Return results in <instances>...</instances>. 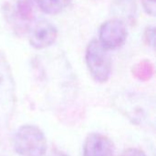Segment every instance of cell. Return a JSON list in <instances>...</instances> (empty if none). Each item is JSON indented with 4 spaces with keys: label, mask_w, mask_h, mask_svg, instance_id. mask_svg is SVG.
Listing matches in <instances>:
<instances>
[{
    "label": "cell",
    "mask_w": 156,
    "mask_h": 156,
    "mask_svg": "<svg viewBox=\"0 0 156 156\" xmlns=\"http://www.w3.org/2000/svg\"><path fill=\"white\" fill-rule=\"evenodd\" d=\"M13 147L20 156H43L47 152V139L34 125H23L13 136Z\"/></svg>",
    "instance_id": "6da1fadb"
},
{
    "label": "cell",
    "mask_w": 156,
    "mask_h": 156,
    "mask_svg": "<svg viewBox=\"0 0 156 156\" xmlns=\"http://www.w3.org/2000/svg\"><path fill=\"white\" fill-rule=\"evenodd\" d=\"M116 106L134 122H145L154 118V101L138 93H124L115 99Z\"/></svg>",
    "instance_id": "7a4b0ae2"
},
{
    "label": "cell",
    "mask_w": 156,
    "mask_h": 156,
    "mask_svg": "<svg viewBox=\"0 0 156 156\" xmlns=\"http://www.w3.org/2000/svg\"><path fill=\"white\" fill-rule=\"evenodd\" d=\"M16 105V84L10 65L0 51V126H6Z\"/></svg>",
    "instance_id": "3957f363"
},
{
    "label": "cell",
    "mask_w": 156,
    "mask_h": 156,
    "mask_svg": "<svg viewBox=\"0 0 156 156\" xmlns=\"http://www.w3.org/2000/svg\"><path fill=\"white\" fill-rule=\"evenodd\" d=\"M85 62L92 78L97 83H106L112 74V60L98 40H92L86 48Z\"/></svg>",
    "instance_id": "277c9868"
},
{
    "label": "cell",
    "mask_w": 156,
    "mask_h": 156,
    "mask_svg": "<svg viewBox=\"0 0 156 156\" xmlns=\"http://www.w3.org/2000/svg\"><path fill=\"white\" fill-rule=\"evenodd\" d=\"M128 36L126 23L120 18L109 19L101 24L99 30V41L107 50L121 48Z\"/></svg>",
    "instance_id": "5b68a950"
},
{
    "label": "cell",
    "mask_w": 156,
    "mask_h": 156,
    "mask_svg": "<svg viewBox=\"0 0 156 156\" xmlns=\"http://www.w3.org/2000/svg\"><path fill=\"white\" fill-rule=\"evenodd\" d=\"M57 37V28L48 20L42 18L32 24L28 34V40L34 49L43 50L51 46Z\"/></svg>",
    "instance_id": "8992f818"
},
{
    "label": "cell",
    "mask_w": 156,
    "mask_h": 156,
    "mask_svg": "<svg viewBox=\"0 0 156 156\" xmlns=\"http://www.w3.org/2000/svg\"><path fill=\"white\" fill-rule=\"evenodd\" d=\"M114 147L112 142L101 133H90L87 136L83 156H113Z\"/></svg>",
    "instance_id": "52a82bcc"
},
{
    "label": "cell",
    "mask_w": 156,
    "mask_h": 156,
    "mask_svg": "<svg viewBox=\"0 0 156 156\" xmlns=\"http://www.w3.org/2000/svg\"><path fill=\"white\" fill-rule=\"evenodd\" d=\"M40 10L47 15H58L62 12L71 0H36Z\"/></svg>",
    "instance_id": "ba28073f"
},
{
    "label": "cell",
    "mask_w": 156,
    "mask_h": 156,
    "mask_svg": "<svg viewBox=\"0 0 156 156\" xmlns=\"http://www.w3.org/2000/svg\"><path fill=\"white\" fill-rule=\"evenodd\" d=\"M154 74V65L148 61H143L133 67V75L142 81L149 80Z\"/></svg>",
    "instance_id": "9c48e42d"
},
{
    "label": "cell",
    "mask_w": 156,
    "mask_h": 156,
    "mask_svg": "<svg viewBox=\"0 0 156 156\" xmlns=\"http://www.w3.org/2000/svg\"><path fill=\"white\" fill-rule=\"evenodd\" d=\"M36 0H16V14L24 20H29L34 14V2Z\"/></svg>",
    "instance_id": "30bf717a"
},
{
    "label": "cell",
    "mask_w": 156,
    "mask_h": 156,
    "mask_svg": "<svg viewBox=\"0 0 156 156\" xmlns=\"http://www.w3.org/2000/svg\"><path fill=\"white\" fill-rule=\"evenodd\" d=\"M144 10L147 14L154 17L155 15V0H143Z\"/></svg>",
    "instance_id": "8fae6325"
},
{
    "label": "cell",
    "mask_w": 156,
    "mask_h": 156,
    "mask_svg": "<svg viewBox=\"0 0 156 156\" xmlns=\"http://www.w3.org/2000/svg\"><path fill=\"white\" fill-rule=\"evenodd\" d=\"M154 39H155V29L154 27L147 29L145 32V40H147L148 44L151 45L152 47L154 46Z\"/></svg>",
    "instance_id": "7c38bea8"
},
{
    "label": "cell",
    "mask_w": 156,
    "mask_h": 156,
    "mask_svg": "<svg viewBox=\"0 0 156 156\" xmlns=\"http://www.w3.org/2000/svg\"><path fill=\"white\" fill-rule=\"evenodd\" d=\"M122 156H147L144 152L137 148H130L123 152Z\"/></svg>",
    "instance_id": "4fadbf2b"
}]
</instances>
